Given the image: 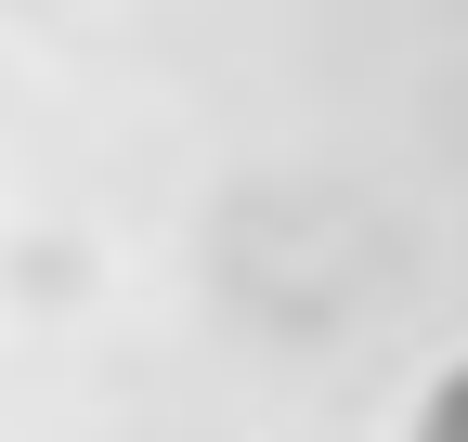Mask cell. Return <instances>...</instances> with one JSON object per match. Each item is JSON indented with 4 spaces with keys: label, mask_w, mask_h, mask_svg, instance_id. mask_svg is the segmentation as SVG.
<instances>
[{
    "label": "cell",
    "mask_w": 468,
    "mask_h": 442,
    "mask_svg": "<svg viewBox=\"0 0 468 442\" xmlns=\"http://www.w3.org/2000/svg\"><path fill=\"white\" fill-rule=\"evenodd\" d=\"M430 442H468V364L442 377V391H430Z\"/></svg>",
    "instance_id": "obj_1"
}]
</instances>
